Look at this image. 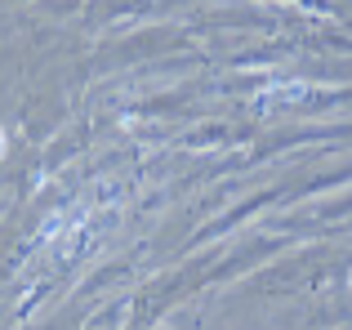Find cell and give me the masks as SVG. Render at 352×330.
I'll return each mask as SVG.
<instances>
[{"label":"cell","mask_w":352,"mask_h":330,"mask_svg":"<svg viewBox=\"0 0 352 330\" xmlns=\"http://www.w3.org/2000/svg\"><path fill=\"white\" fill-rule=\"evenodd\" d=\"M0 157H5V130H0Z\"/></svg>","instance_id":"obj_1"}]
</instances>
